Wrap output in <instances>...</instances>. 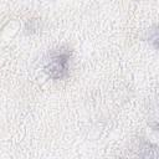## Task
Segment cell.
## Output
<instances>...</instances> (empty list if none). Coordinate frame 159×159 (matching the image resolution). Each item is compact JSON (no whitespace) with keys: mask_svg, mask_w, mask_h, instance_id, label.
<instances>
[{"mask_svg":"<svg viewBox=\"0 0 159 159\" xmlns=\"http://www.w3.org/2000/svg\"><path fill=\"white\" fill-rule=\"evenodd\" d=\"M70 58L71 53L68 51H60L53 53L46 65L47 75L53 80H62L63 77H66L68 73Z\"/></svg>","mask_w":159,"mask_h":159,"instance_id":"1","label":"cell"}]
</instances>
